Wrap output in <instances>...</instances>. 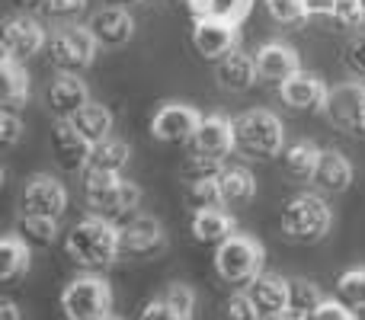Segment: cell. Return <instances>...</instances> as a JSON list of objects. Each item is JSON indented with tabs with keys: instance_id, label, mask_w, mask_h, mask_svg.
<instances>
[{
	"instance_id": "obj_1",
	"label": "cell",
	"mask_w": 365,
	"mask_h": 320,
	"mask_svg": "<svg viewBox=\"0 0 365 320\" xmlns=\"http://www.w3.org/2000/svg\"><path fill=\"white\" fill-rule=\"evenodd\" d=\"M64 253L71 257V263L90 272L106 269L122 257V224L103 218V215H87L68 231Z\"/></svg>"
},
{
	"instance_id": "obj_2",
	"label": "cell",
	"mask_w": 365,
	"mask_h": 320,
	"mask_svg": "<svg viewBox=\"0 0 365 320\" xmlns=\"http://www.w3.org/2000/svg\"><path fill=\"white\" fill-rule=\"evenodd\" d=\"M83 199L93 208V215L125 224L138 215L141 189L132 180H122V173H103V170H87L83 176Z\"/></svg>"
},
{
	"instance_id": "obj_3",
	"label": "cell",
	"mask_w": 365,
	"mask_h": 320,
	"mask_svg": "<svg viewBox=\"0 0 365 320\" xmlns=\"http://www.w3.org/2000/svg\"><path fill=\"white\" fill-rule=\"evenodd\" d=\"M237 151L250 160H272L285 151V125L269 109H247L234 115Z\"/></svg>"
},
{
	"instance_id": "obj_4",
	"label": "cell",
	"mask_w": 365,
	"mask_h": 320,
	"mask_svg": "<svg viewBox=\"0 0 365 320\" xmlns=\"http://www.w3.org/2000/svg\"><path fill=\"white\" fill-rule=\"evenodd\" d=\"M334 227V208L321 192H298L282 205V234L295 244H317Z\"/></svg>"
},
{
	"instance_id": "obj_5",
	"label": "cell",
	"mask_w": 365,
	"mask_h": 320,
	"mask_svg": "<svg viewBox=\"0 0 365 320\" xmlns=\"http://www.w3.org/2000/svg\"><path fill=\"white\" fill-rule=\"evenodd\" d=\"M64 320H103L113 314V285L96 272L74 276L61 291Z\"/></svg>"
},
{
	"instance_id": "obj_6",
	"label": "cell",
	"mask_w": 365,
	"mask_h": 320,
	"mask_svg": "<svg viewBox=\"0 0 365 320\" xmlns=\"http://www.w3.org/2000/svg\"><path fill=\"white\" fill-rule=\"evenodd\" d=\"M266 250L250 234H234L225 244L215 247V272L231 285H250L263 272Z\"/></svg>"
},
{
	"instance_id": "obj_7",
	"label": "cell",
	"mask_w": 365,
	"mask_h": 320,
	"mask_svg": "<svg viewBox=\"0 0 365 320\" xmlns=\"http://www.w3.org/2000/svg\"><path fill=\"white\" fill-rule=\"evenodd\" d=\"M100 42L93 38V32L87 26H64V29L51 32L48 45H45V55L48 64L61 74H81L93 64Z\"/></svg>"
},
{
	"instance_id": "obj_8",
	"label": "cell",
	"mask_w": 365,
	"mask_h": 320,
	"mask_svg": "<svg viewBox=\"0 0 365 320\" xmlns=\"http://www.w3.org/2000/svg\"><path fill=\"white\" fill-rule=\"evenodd\" d=\"M237 19L231 16H195L192 26V48L199 51V58L205 61H221L225 55H231L237 48Z\"/></svg>"
},
{
	"instance_id": "obj_9",
	"label": "cell",
	"mask_w": 365,
	"mask_h": 320,
	"mask_svg": "<svg viewBox=\"0 0 365 320\" xmlns=\"http://www.w3.org/2000/svg\"><path fill=\"white\" fill-rule=\"evenodd\" d=\"M68 208V189L48 173H36L19 192V215L36 218H61Z\"/></svg>"
},
{
	"instance_id": "obj_10",
	"label": "cell",
	"mask_w": 365,
	"mask_h": 320,
	"mask_svg": "<svg viewBox=\"0 0 365 320\" xmlns=\"http://www.w3.org/2000/svg\"><path fill=\"white\" fill-rule=\"evenodd\" d=\"M324 113H327V119L334 122V125H340L343 132L356 135V138H365V83L349 81V83L334 87Z\"/></svg>"
},
{
	"instance_id": "obj_11",
	"label": "cell",
	"mask_w": 365,
	"mask_h": 320,
	"mask_svg": "<svg viewBox=\"0 0 365 320\" xmlns=\"http://www.w3.org/2000/svg\"><path fill=\"white\" fill-rule=\"evenodd\" d=\"M167 250V231L158 218L135 215L122 224V257L128 259H154Z\"/></svg>"
},
{
	"instance_id": "obj_12",
	"label": "cell",
	"mask_w": 365,
	"mask_h": 320,
	"mask_svg": "<svg viewBox=\"0 0 365 320\" xmlns=\"http://www.w3.org/2000/svg\"><path fill=\"white\" fill-rule=\"evenodd\" d=\"M202 125V113L186 103H164L151 119V135L164 145H189Z\"/></svg>"
},
{
	"instance_id": "obj_13",
	"label": "cell",
	"mask_w": 365,
	"mask_h": 320,
	"mask_svg": "<svg viewBox=\"0 0 365 320\" xmlns=\"http://www.w3.org/2000/svg\"><path fill=\"white\" fill-rule=\"evenodd\" d=\"M279 96L295 113H324L330 100V87L317 74H311V71H298L295 77H289L279 87Z\"/></svg>"
},
{
	"instance_id": "obj_14",
	"label": "cell",
	"mask_w": 365,
	"mask_h": 320,
	"mask_svg": "<svg viewBox=\"0 0 365 320\" xmlns=\"http://www.w3.org/2000/svg\"><path fill=\"white\" fill-rule=\"evenodd\" d=\"M189 151L205 154V158H215V160H225L231 151H237L234 119H227V115H221V113L202 115V125H199V132L192 135V141H189Z\"/></svg>"
},
{
	"instance_id": "obj_15",
	"label": "cell",
	"mask_w": 365,
	"mask_h": 320,
	"mask_svg": "<svg viewBox=\"0 0 365 320\" xmlns=\"http://www.w3.org/2000/svg\"><path fill=\"white\" fill-rule=\"evenodd\" d=\"M51 154H55L58 167L64 173H83V170H90L93 145L77 132L74 122H58L55 132H51Z\"/></svg>"
},
{
	"instance_id": "obj_16",
	"label": "cell",
	"mask_w": 365,
	"mask_h": 320,
	"mask_svg": "<svg viewBox=\"0 0 365 320\" xmlns=\"http://www.w3.org/2000/svg\"><path fill=\"white\" fill-rule=\"evenodd\" d=\"M87 29L93 32V38L100 42V48H122V45L132 42L135 36V19L125 6H103L90 16Z\"/></svg>"
},
{
	"instance_id": "obj_17",
	"label": "cell",
	"mask_w": 365,
	"mask_h": 320,
	"mask_svg": "<svg viewBox=\"0 0 365 320\" xmlns=\"http://www.w3.org/2000/svg\"><path fill=\"white\" fill-rule=\"evenodd\" d=\"M48 45V36L45 29L36 23L32 16H10L4 26V55L16 58V61H26V58L38 55V51Z\"/></svg>"
},
{
	"instance_id": "obj_18",
	"label": "cell",
	"mask_w": 365,
	"mask_h": 320,
	"mask_svg": "<svg viewBox=\"0 0 365 320\" xmlns=\"http://www.w3.org/2000/svg\"><path fill=\"white\" fill-rule=\"evenodd\" d=\"M87 103H90V90L77 74H61L45 90V106L58 122H71Z\"/></svg>"
},
{
	"instance_id": "obj_19",
	"label": "cell",
	"mask_w": 365,
	"mask_h": 320,
	"mask_svg": "<svg viewBox=\"0 0 365 320\" xmlns=\"http://www.w3.org/2000/svg\"><path fill=\"white\" fill-rule=\"evenodd\" d=\"M257 71L263 83H276L282 87L289 77H295L302 71V61H298V51L285 42H266L257 48Z\"/></svg>"
},
{
	"instance_id": "obj_20",
	"label": "cell",
	"mask_w": 365,
	"mask_h": 320,
	"mask_svg": "<svg viewBox=\"0 0 365 320\" xmlns=\"http://www.w3.org/2000/svg\"><path fill=\"white\" fill-rule=\"evenodd\" d=\"M314 189L321 195H340L353 186V163L346 160V154H340L336 148H324L321 160H317V170L311 176Z\"/></svg>"
},
{
	"instance_id": "obj_21",
	"label": "cell",
	"mask_w": 365,
	"mask_h": 320,
	"mask_svg": "<svg viewBox=\"0 0 365 320\" xmlns=\"http://www.w3.org/2000/svg\"><path fill=\"white\" fill-rule=\"evenodd\" d=\"M215 77H218V87L227 90V93H247L253 83L259 81L257 71V55H247V51L234 48L231 55H225L215 68Z\"/></svg>"
},
{
	"instance_id": "obj_22",
	"label": "cell",
	"mask_w": 365,
	"mask_h": 320,
	"mask_svg": "<svg viewBox=\"0 0 365 320\" xmlns=\"http://www.w3.org/2000/svg\"><path fill=\"white\" fill-rule=\"evenodd\" d=\"M247 295L253 298V304L259 308L263 317L279 314V311H285L292 301V279L272 276V272H259V276L247 285Z\"/></svg>"
},
{
	"instance_id": "obj_23",
	"label": "cell",
	"mask_w": 365,
	"mask_h": 320,
	"mask_svg": "<svg viewBox=\"0 0 365 320\" xmlns=\"http://www.w3.org/2000/svg\"><path fill=\"white\" fill-rule=\"evenodd\" d=\"M189 231H192V237L199 240V244L218 247V244H225L227 237L237 234V224H234V218L225 212V208H195Z\"/></svg>"
},
{
	"instance_id": "obj_24",
	"label": "cell",
	"mask_w": 365,
	"mask_h": 320,
	"mask_svg": "<svg viewBox=\"0 0 365 320\" xmlns=\"http://www.w3.org/2000/svg\"><path fill=\"white\" fill-rule=\"evenodd\" d=\"M218 182H221V199H225L227 208H244L257 195V176L247 167H240V163H225V170L218 173Z\"/></svg>"
},
{
	"instance_id": "obj_25",
	"label": "cell",
	"mask_w": 365,
	"mask_h": 320,
	"mask_svg": "<svg viewBox=\"0 0 365 320\" xmlns=\"http://www.w3.org/2000/svg\"><path fill=\"white\" fill-rule=\"evenodd\" d=\"M29 266H32V247L26 244L16 231L6 234V237L0 240V279H4L6 285H13L19 276L29 272Z\"/></svg>"
},
{
	"instance_id": "obj_26",
	"label": "cell",
	"mask_w": 365,
	"mask_h": 320,
	"mask_svg": "<svg viewBox=\"0 0 365 320\" xmlns=\"http://www.w3.org/2000/svg\"><path fill=\"white\" fill-rule=\"evenodd\" d=\"M0 83H4V109H16L29 100V74H26L23 61L4 55V61H0Z\"/></svg>"
},
{
	"instance_id": "obj_27",
	"label": "cell",
	"mask_w": 365,
	"mask_h": 320,
	"mask_svg": "<svg viewBox=\"0 0 365 320\" xmlns=\"http://www.w3.org/2000/svg\"><path fill=\"white\" fill-rule=\"evenodd\" d=\"M321 151L324 148H317L314 141H308V138H298V141H292V145H285L282 163H285V170H289V176H295V180H311L317 170V160H321Z\"/></svg>"
},
{
	"instance_id": "obj_28",
	"label": "cell",
	"mask_w": 365,
	"mask_h": 320,
	"mask_svg": "<svg viewBox=\"0 0 365 320\" xmlns=\"http://www.w3.org/2000/svg\"><path fill=\"white\" fill-rule=\"evenodd\" d=\"M71 122L90 145H100V141H106L113 135V113L106 106H100V103H87Z\"/></svg>"
},
{
	"instance_id": "obj_29",
	"label": "cell",
	"mask_w": 365,
	"mask_h": 320,
	"mask_svg": "<svg viewBox=\"0 0 365 320\" xmlns=\"http://www.w3.org/2000/svg\"><path fill=\"white\" fill-rule=\"evenodd\" d=\"M132 160V148L122 138H113L109 135L106 141L93 145V154H90V170H103V173H122Z\"/></svg>"
},
{
	"instance_id": "obj_30",
	"label": "cell",
	"mask_w": 365,
	"mask_h": 320,
	"mask_svg": "<svg viewBox=\"0 0 365 320\" xmlns=\"http://www.w3.org/2000/svg\"><path fill=\"white\" fill-rule=\"evenodd\" d=\"M16 234H19V237H23L29 247L48 250V247L58 240V221H55V218H36V215H19Z\"/></svg>"
},
{
	"instance_id": "obj_31",
	"label": "cell",
	"mask_w": 365,
	"mask_h": 320,
	"mask_svg": "<svg viewBox=\"0 0 365 320\" xmlns=\"http://www.w3.org/2000/svg\"><path fill=\"white\" fill-rule=\"evenodd\" d=\"M334 291H336L334 298H340L349 311L362 314V311H365V266H353V269L340 272Z\"/></svg>"
},
{
	"instance_id": "obj_32",
	"label": "cell",
	"mask_w": 365,
	"mask_h": 320,
	"mask_svg": "<svg viewBox=\"0 0 365 320\" xmlns=\"http://www.w3.org/2000/svg\"><path fill=\"white\" fill-rule=\"evenodd\" d=\"M186 202L195 208H221V182L218 176H202V180H186Z\"/></svg>"
},
{
	"instance_id": "obj_33",
	"label": "cell",
	"mask_w": 365,
	"mask_h": 320,
	"mask_svg": "<svg viewBox=\"0 0 365 320\" xmlns=\"http://www.w3.org/2000/svg\"><path fill=\"white\" fill-rule=\"evenodd\" d=\"M327 301V295L321 291V285L317 282H308V279H292V301L289 308H295L298 314L308 317L314 308H321V304Z\"/></svg>"
},
{
	"instance_id": "obj_34",
	"label": "cell",
	"mask_w": 365,
	"mask_h": 320,
	"mask_svg": "<svg viewBox=\"0 0 365 320\" xmlns=\"http://www.w3.org/2000/svg\"><path fill=\"white\" fill-rule=\"evenodd\" d=\"M221 320H263V314L247 291H234L221 301Z\"/></svg>"
},
{
	"instance_id": "obj_35",
	"label": "cell",
	"mask_w": 365,
	"mask_h": 320,
	"mask_svg": "<svg viewBox=\"0 0 365 320\" xmlns=\"http://www.w3.org/2000/svg\"><path fill=\"white\" fill-rule=\"evenodd\" d=\"M266 10H269V16L282 26L308 19V6H304V0H266Z\"/></svg>"
},
{
	"instance_id": "obj_36",
	"label": "cell",
	"mask_w": 365,
	"mask_h": 320,
	"mask_svg": "<svg viewBox=\"0 0 365 320\" xmlns=\"http://www.w3.org/2000/svg\"><path fill=\"white\" fill-rule=\"evenodd\" d=\"M225 170V160H215V158H205V154H195L189 151L186 160H182V173L186 180H202V176H218Z\"/></svg>"
},
{
	"instance_id": "obj_37",
	"label": "cell",
	"mask_w": 365,
	"mask_h": 320,
	"mask_svg": "<svg viewBox=\"0 0 365 320\" xmlns=\"http://www.w3.org/2000/svg\"><path fill=\"white\" fill-rule=\"evenodd\" d=\"M343 68L356 77V81H365V32L353 36L343 48Z\"/></svg>"
},
{
	"instance_id": "obj_38",
	"label": "cell",
	"mask_w": 365,
	"mask_h": 320,
	"mask_svg": "<svg viewBox=\"0 0 365 320\" xmlns=\"http://www.w3.org/2000/svg\"><path fill=\"white\" fill-rule=\"evenodd\" d=\"M135 320H192V317H186L177 304L167 301V298L160 295V298H154V301H148L145 308L138 311V317Z\"/></svg>"
},
{
	"instance_id": "obj_39",
	"label": "cell",
	"mask_w": 365,
	"mask_h": 320,
	"mask_svg": "<svg viewBox=\"0 0 365 320\" xmlns=\"http://www.w3.org/2000/svg\"><path fill=\"white\" fill-rule=\"evenodd\" d=\"M308 320H359V314H356V311H349L340 298H327L321 308L311 311Z\"/></svg>"
},
{
	"instance_id": "obj_40",
	"label": "cell",
	"mask_w": 365,
	"mask_h": 320,
	"mask_svg": "<svg viewBox=\"0 0 365 320\" xmlns=\"http://www.w3.org/2000/svg\"><path fill=\"white\" fill-rule=\"evenodd\" d=\"M19 138H23V122L13 109H4L0 113V145L4 148H16Z\"/></svg>"
},
{
	"instance_id": "obj_41",
	"label": "cell",
	"mask_w": 365,
	"mask_h": 320,
	"mask_svg": "<svg viewBox=\"0 0 365 320\" xmlns=\"http://www.w3.org/2000/svg\"><path fill=\"white\" fill-rule=\"evenodd\" d=\"M334 19L340 23V29L362 23V19H365V6H362V0H336Z\"/></svg>"
},
{
	"instance_id": "obj_42",
	"label": "cell",
	"mask_w": 365,
	"mask_h": 320,
	"mask_svg": "<svg viewBox=\"0 0 365 320\" xmlns=\"http://www.w3.org/2000/svg\"><path fill=\"white\" fill-rule=\"evenodd\" d=\"M87 10V0H48L45 4V13L55 19H77Z\"/></svg>"
},
{
	"instance_id": "obj_43",
	"label": "cell",
	"mask_w": 365,
	"mask_h": 320,
	"mask_svg": "<svg viewBox=\"0 0 365 320\" xmlns=\"http://www.w3.org/2000/svg\"><path fill=\"white\" fill-rule=\"evenodd\" d=\"M308 6V16H334L336 0H304Z\"/></svg>"
},
{
	"instance_id": "obj_44",
	"label": "cell",
	"mask_w": 365,
	"mask_h": 320,
	"mask_svg": "<svg viewBox=\"0 0 365 320\" xmlns=\"http://www.w3.org/2000/svg\"><path fill=\"white\" fill-rule=\"evenodd\" d=\"M0 320H23V311H19V304L10 301V298H4V301H0Z\"/></svg>"
},
{
	"instance_id": "obj_45",
	"label": "cell",
	"mask_w": 365,
	"mask_h": 320,
	"mask_svg": "<svg viewBox=\"0 0 365 320\" xmlns=\"http://www.w3.org/2000/svg\"><path fill=\"white\" fill-rule=\"evenodd\" d=\"M263 320H308V317L298 314L295 308H285V311H279V314H269V317H263Z\"/></svg>"
},
{
	"instance_id": "obj_46",
	"label": "cell",
	"mask_w": 365,
	"mask_h": 320,
	"mask_svg": "<svg viewBox=\"0 0 365 320\" xmlns=\"http://www.w3.org/2000/svg\"><path fill=\"white\" fill-rule=\"evenodd\" d=\"M19 6H23V10H45V4H48V0H16Z\"/></svg>"
},
{
	"instance_id": "obj_47",
	"label": "cell",
	"mask_w": 365,
	"mask_h": 320,
	"mask_svg": "<svg viewBox=\"0 0 365 320\" xmlns=\"http://www.w3.org/2000/svg\"><path fill=\"white\" fill-rule=\"evenodd\" d=\"M135 4H145V0H113V6H125V10L135 6Z\"/></svg>"
},
{
	"instance_id": "obj_48",
	"label": "cell",
	"mask_w": 365,
	"mask_h": 320,
	"mask_svg": "<svg viewBox=\"0 0 365 320\" xmlns=\"http://www.w3.org/2000/svg\"><path fill=\"white\" fill-rule=\"evenodd\" d=\"M103 320H122V317H115V314H109V317H103Z\"/></svg>"
},
{
	"instance_id": "obj_49",
	"label": "cell",
	"mask_w": 365,
	"mask_h": 320,
	"mask_svg": "<svg viewBox=\"0 0 365 320\" xmlns=\"http://www.w3.org/2000/svg\"><path fill=\"white\" fill-rule=\"evenodd\" d=\"M186 4H189V6H192V4H195V0H186Z\"/></svg>"
},
{
	"instance_id": "obj_50",
	"label": "cell",
	"mask_w": 365,
	"mask_h": 320,
	"mask_svg": "<svg viewBox=\"0 0 365 320\" xmlns=\"http://www.w3.org/2000/svg\"><path fill=\"white\" fill-rule=\"evenodd\" d=\"M362 6H365V0H362Z\"/></svg>"
}]
</instances>
